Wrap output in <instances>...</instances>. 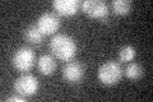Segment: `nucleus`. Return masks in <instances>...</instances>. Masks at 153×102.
<instances>
[{"label": "nucleus", "mask_w": 153, "mask_h": 102, "mask_svg": "<svg viewBox=\"0 0 153 102\" xmlns=\"http://www.w3.org/2000/svg\"><path fill=\"white\" fill-rule=\"evenodd\" d=\"M98 80L102 84L106 86H114L123 77V69L121 65L115 60H108L100 66L97 71Z\"/></svg>", "instance_id": "nucleus-2"}, {"label": "nucleus", "mask_w": 153, "mask_h": 102, "mask_svg": "<svg viewBox=\"0 0 153 102\" xmlns=\"http://www.w3.org/2000/svg\"><path fill=\"white\" fill-rule=\"evenodd\" d=\"M80 8L89 18L100 19V21H106L110 14L107 3L102 0H84L80 3Z\"/></svg>", "instance_id": "nucleus-5"}, {"label": "nucleus", "mask_w": 153, "mask_h": 102, "mask_svg": "<svg viewBox=\"0 0 153 102\" xmlns=\"http://www.w3.org/2000/svg\"><path fill=\"white\" fill-rule=\"evenodd\" d=\"M50 50L59 60L69 61L76 54V43L69 35L56 33L50 41Z\"/></svg>", "instance_id": "nucleus-1"}, {"label": "nucleus", "mask_w": 153, "mask_h": 102, "mask_svg": "<svg viewBox=\"0 0 153 102\" xmlns=\"http://www.w3.org/2000/svg\"><path fill=\"white\" fill-rule=\"evenodd\" d=\"M124 73H125L126 78L135 80V79H139L143 75V68L140 64H138V63H130V64L126 65Z\"/></svg>", "instance_id": "nucleus-12"}, {"label": "nucleus", "mask_w": 153, "mask_h": 102, "mask_svg": "<svg viewBox=\"0 0 153 102\" xmlns=\"http://www.w3.org/2000/svg\"><path fill=\"white\" fill-rule=\"evenodd\" d=\"M111 8L116 14L125 16L131 10V1L130 0H114L111 3Z\"/></svg>", "instance_id": "nucleus-11"}, {"label": "nucleus", "mask_w": 153, "mask_h": 102, "mask_svg": "<svg viewBox=\"0 0 153 102\" xmlns=\"http://www.w3.org/2000/svg\"><path fill=\"white\" fill-rule=\"evenodd\" d=\"M38 86L40 84H38L37 77H35L33 74L25 73V74H22L21 77H18V78L14 80L13 88L17 95H21L27 98V97H31L37 93Z\"/></svg>", "instance_id": "nucleus-4"}, {"label": "nucleus", "mask_w": 153, "mask_h": 102, "mask_svg": "<svg viewBox=\"0 0 153 102\" xmlns=\"http://www.w3.org/2000/svg\"><path fill=\"white\" fill-rule=\"evenodd\" d=\"M37 69L41 74L44 75H51L56 69V60L52 55L44 54L38 57L37 60Z\"/></svg>", "instance_id": "nucleus-9"}, {"label": "nucleus", "mask_w": 153, "mask_h": 102, "mask_svg": "<svg viewBox=\"0 0 153 102\" xmlns=\"http://www.w3.org/2000/svg\"><path fill=\"white\" fill-rule=\"evenodd\" d=\"M61 74H63V78L68 83H71V84L78 83L83 78V74H84L83 65L78 61H69L63 66Z\"/></svg>", "instance_id": "nucleus-7"}, {"label": "nucleus", "mask_w": 153, "mask_h": 102, "mask_svg": "<svg viewBox=\"0 0 153 102\" xmlns=\"http://www.w3.org/2000/svg\"><path fill=\"white\" fill-rule=\"evenodd\" d=\"M137 56V51L131 45H124L120 51H119V57H120V61H131L134 57Z\"/></svg>", "instance_id": "nucleus-13"}, {"label": "nucleus", "mask_w": 153, "mask_h": 102, "mask_svg": "<svg viewBox=\"0 0 153 102\" xmlns=\"http://www.w3.org/2000/svg\"><path fill=\"white\" fill-rule=\"evenodd\" d=\"M79 0H54L52 1V8L60 14V16H74L80 8Z\"/></svg>", "instance_id": "nucleus-8"}, {"label": "nucleus", "mask_w": 153, "mask_h": 102, "mask_svg": "<svg viewBox=\"0 0 153 102\" xmlns=\"http://www.w3.org/2000/svg\"><path fill=\"white\" fill-rule=\"evenodd\" d=\"M36 26L38 27L42 33L45 35H52L55 33L60 27V18L59 16H56L55 13L51 12H45L42 13L37 19Z\"/></svg>", "instance_id": "nucleus-6"}, {"label": "nucleus", "mask_w": 153, "mask_h": 102, "mask_svg": "<svg viewBox=\"0 0 153 102\" xmlns=\"http://www.w3.org/2000/svg\"><path fill=\"white\" fill-rule=\"evenodd\" d=\"M23 37H25L28 42L38 45V43H41V41L44 40V33L38 30V27L36 24H31V26H28L26 30L23 31Z\"/></svg>", "instance_id": "nucleus-10"}, {"label": "nucleus", "mask_w": 153, "mask_h": 102, "mask_svg": "<svg viewBox=\"0 0 153 102\" xmlns=\"http://www.w3.org/2000/svg\"><path fill=\"white\" fill-rule=\"evenodd\" d=\"M35 60H36L35 52L28 46H22V47L17 48L12 56L13 66L16 68L18 71H22V73L31 70L32 66L35 65Z\"/></svg>", "instance_id": "nucleus-3"}, {"label": "nucleus", "mask_w": 153, "mask_h": 102, "mask_svg": "<svg viewBox=\"0 0 153 102\" xmlns=\"http://www.w3.org/2000/svg\"><path fill=\"white\" fill-rule=\"evenodd\" d=\"M26 100V97H23V96H17V95H13L10 97H8L7 101H19V102H22V101H25Z\"/></svg>", "instance_id": "nucleus-14"}]
</instances>
